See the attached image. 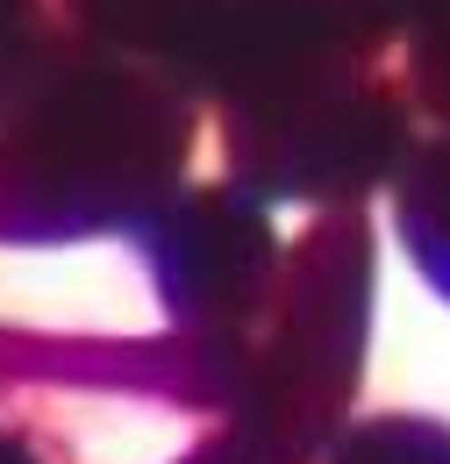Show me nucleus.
Here are the masks:
<instances>
[{
  "label": "nucleus",
  "instance_id": "1",
  "mask_svg": "<svg viewBox=\"0 0 450 464\" xmlns=\"http://www.w3.org/2000/svg\"><path fill=\"white\" fill-rule=\"evenodd\" d=\"M372 222L357 208H322V222L286 250L279 293L250 329V364L229 401L222 436L186 464H315L350 421L372 336Z\"/></svg>",
  "mask_w": 450,
  "mask_h": 464
},
{
  "label": "nucleus",
  "instance_id": "8",
  "mask_svg": "<svg viewBox=\"0 0 450 464\" xmlns=\"http://www.w3.org/2000/svg\"><path fill=\"white\" fill-rule=\"evenodd\" d=\"M400 79L415 93V108L450 129V0H436L407 36H400Z\"/></svg>",
  "mask_w": 450,
  "mask_h": 464
},
{
  "label": "nucleus",
  "instance_id": "3",
  "mask_svg": "<svg viewBox=\"0 0 450 464\" xmlns=\"http://www.w3.org/2000/svg\"><path fill=\"white\" fill-rule=\"evenodd\" d=\"M193 150V108L171 79L93 64L64 86V108L44 115L29 179L15 208H0V236H93L151 222L171 200Z\"/></svg>",
  "mask_w": 450,
  "mask_h": 464
},
{
  "label": "nucleus",
  "instance_id": "5",
  "mask_svg": "<svg viewBox=\"0 0 450 464\" xmlns=\"http://www.w3.org/2000/svg\"><path fill=\"white\" fill-rule=\"evenodd\" d=\"M394 229L436 300H450V129L422 136L394 172Z\"/></svg>",
  "mask_w": 450,
  "mask_h": 464
},
{
  "label": "nucleus",
  "instance_id": "6",
  "mask_svg": "<svg viewBox=\"0 0 450 464\" xmlns=\"http://www.w3.org/2000/svg\"><path fill=\"white\" fill-rule=\"evenodd\" d=\"M215 7L222 0H79L86 29L101 44H129V51H151V58H171V64L201 44Z\"/></svg>",
  "mask_w": 450,
  "mask_h": 464
},
{
  "label": "nucleus",
  "instance_id": "4",
  "mask_svg": "<svg viewBox=\"0 0 450 464\" xmlns=\"http://www.w3.org/2000/svg\"><path fill=\"white\" fill-rule=\"evenodd\" d=\"M143 257L171 322L222 343H243L265 322L286 272L265 200L250 186H193L165 200L143 229Z\"/></svg>",
  "mask_w": 450,
  "mask_h": 464
},
{
  "label": "nucleus",
  "instance_id": "7",
  "mask_svg": "<svg viewBox=\"0 0 450 464\" xmlns=\"http://www.w3.org/2000/svg\"><path fill=\"white\" fill-rule=\"evenodd\" d=\"M322 464H450V421L436 414H365L343 421Z\"/></svg>",
  "mask_w": 450,
  "mask_h": 464
},
{
  "label": "nucleus",
  "instance_id": "2",
  "mask_svg": "<svg viewBox=\"0 0 450 464\" xmlns=\"http://www.w3.org/2000/svg\"><path fill=\"white\" fill-rule=\"evenodd\" d=\"M236 186L258 200L357 208L415 150V93L394 51H329L222 93Z\"/></svg>",
  "mask_w": 450,
  "mask_h": 464
},
{
  "label": "nucleus",
  "instance_id": "9",
  "mask_svg": "<svg viewBox=\"0 0 450 464\" xmlns=\"http://www.w3.org/2000/svg\"><path fill=\"white\" fill-rule=\"evenodd\" d=\"M0 464H29V458H22V450H7V443H0Z\"/></svg>",
  "mask_w": 450,
  "mask_h": 464
}]
</instances>
